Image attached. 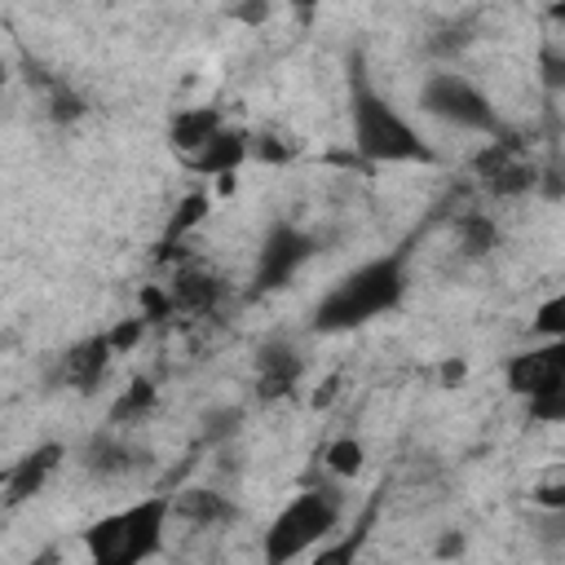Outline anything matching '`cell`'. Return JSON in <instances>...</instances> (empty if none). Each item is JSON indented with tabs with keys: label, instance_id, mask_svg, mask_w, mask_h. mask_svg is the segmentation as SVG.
<instances>
[{
	"label": "cell",
	"instance_id": "9c48e42d",
	"mask_svg": "<svg viewBox=\"0 0 565 565\" xmlns=\"http://www.w3.org/2000/svg\"><path fill=\"white\" fill-rule=\"evenodd\" d=\"M163 291H168L172 318L177 313H185V318H216L221 305L230 300V282L216 269H203V265H177Z\"/></svg>",
	"mask_w": 565,
	"mask_h": 565
},
{
	"label": "cell",
	"instance_id": "7c38bea8",
	"mask_svg": "<svg viewBox=\"0 0 565 565\" xmlns=\"http://www.w3.org/2000/svg\"><path fill=\"white\" fill-rule=\"evenodd\" d=\"M62 459H66V446H62V441H40V446H31V450L4 472L0 508H22L26 499H35V494L53 481V472L62 468Z\"/></svg>",
	"mask_w": 565,
	"mask_h": 565
},
{
	"label": "cell",
	"instance_id": "8992f818",
	"mask_svg": "<svg viewBox=\"0 0 565 565\" xmlns=\"http://www.w3.org/2000/svg\"><path fill=\"white\" fill-rule=\"evenodd\" d=\"M415 97H419V110H424L428 119L446 124V128L477 132V137H494V141L508 137L499 106H494L490 93H486L472 75H463V71H433V75H424V84H419Z\"/></svg>",
	"mask_w": 565,
	"mask_h": 565
},
{
	"label": "cell",
	"instance_id": "7a4b0ae2",
	"mask_svg": "<svg viewBox=\"0 0 565 565\" xmlns=\"http://www.w3.org/2000/svg\"><path fill=\"white\" fill-rule=\"evenodd\" d=\"M344 110H349V146L362 163H424L437 168L441 154L433 141H424V132L393 106V97H384L366 71L362 49L349 53L344 62Z\"/></svg>",
	"mask_w": 565,
	"mask_h": 565
},
{
	"label": "cell",
	"instance_id": "484cf974",
	"mask_svg": "<svg viewBox=\"0 0 565 565\" xmlns=\"http://www.w3.org/2000/svg\"><path fill=\"white\" fill-rule=\"evenodd\" d=\"M4 88H9V66L0 62V97H4Z\"/></svg>",
	"mask_w": 565,
	"mask_h": 565
},
{
	"label": "cell",
	"instance_id": "3957f363",
	"mask_svg": "<svg viewBox=\"0 0 565 565\" xmlns=\"http://www.w3.org/2000/svg\"><path fill=\"white\" fill-rule=\"evenodd\" d=\"M168 521H172V499L141 494L88 521L79 543L88 552V565H150L168 543Z\"/></svg>",
	"mask_w": 565,
	"mask_h": 565
},
{
	"label": "cell",
	"instance_id": "5bb4252c",
	"mask_svg": "<svg viewBox=\"0 0 565 565\" xmlns=\"http://www.w3.org/2000/svg\"><path fill=\"white\" fill-rule=\"evenodd\" d=\"M172 499V516L177 521H190V525H203V530H221L230 521H238V503L212 486H185Z\"/></svg>",
	"mask_w": 565,
	"mask_h": 565
},
{
	"label": "cell",
	"instance_id": "ba28073f",
	"mask_svg": "<svg viewBox=\"0 0 565 565\" xmlns=\"http://www.w3.org/2000/svg\"><path fill=\"white\" fill-rule=\"evenodd\" d=\"M472 168H477V185H481L490 199H521V194H530V190L539 185V168L512 146V137L490 141V146L472 159Z\"/></svg>",
	"mask_w": 565,
	"mask_h": 565
},
{
	"label": "cell",
	"instance_id": "44dd1931",
	"mask_svg": "<svg viewBox=\"0 0 565 565\" xmlns=\"http://www.w3.org/2000/svg\"><path fill=\"white\" fill-rule=\"evenodd\" d=\"M322 463H327V472H331V477L349 481V477H358V472H362V463H366V450H362V441H358V437H335V441L327 446Z\"/></svg>",
	"mask_w": 565,
	"mask_h": 565
},
{
	"label": "cell",
	"instance_id": "d4e9b609",
	"mask_svg": "<svg viewBox=\"0 0 565 565\" xmlns=\"http://www.w3.org/2000/svg\"><path fill=\"white\" fill-rule=\"evenodd\" d=\"M455 552H463V534H450V539L441 543V556H455Z\"/></svg>",
	"mask_w": 565,
	"mask_h": 565
},
{
	"label": "cell",
	"instance_id": "4fadbf2b",
	"mask_svg": "<svg viewBox=\"0 0 565 565\" xmlns=\"http://www.w3.org/2000/svg\"><path fill=\"white\" fill-rule=\"evenodd\" d=\"M252 159V128H234L225 124L212 141H203L194 154H185L181 163L199 177H234L243 163Z\"/></svg>",
	"mask_w": 565,
	"mask_h": 565
},
{
	"label": "cell",
	"instance_id": "30bf717a",
	"mask_svg": "<svg viewBox=\"0 0 565 565\" xmlns=\"http://www.w3.org/2000/svg\"><path fill=\"white\" fill-rule=\"evenodd\" d=\"M110 362H115V349H110L106 331H93V335H84L71 349L57 353L53 384L75 388V393H97L106 384V375H110Z\"/></svg>",
	"mask_w": 565,
	"mask_h": 565
},
{
	"label": "cell",
	"instance_id": "8fae6325",
	"mask_svg": "<svg viewBox=\"0 0 565 565\" xmlns=\"http://www.w3.org/2000/svg\"><path fill=\"white\" fill-rule=\"evenodd\" d=\"M146 450L137 441H128V433H115V428H97L88 437V446L79 450V468L93 477V481H124L132 472L146 468Z\"/></svg>",
	"mask_w": 565,
	"mask_h": 565
},
{
	"label": "cell",
	"instance_id": "603a6c76",
	"mask_svg": "<svg viewBox=\"0 0 565 565\" xmlns=\"http://www.w3.org/2000/svg\"><path fill=\"white\" fill-rule=\"evenodd\" d=\"M146 318L137 313V318H124V322H115V327H106V340H110V349H115V358L119 353H132L141 340H146Z\"/></svg>",
	"mask_w": 565,
	"mask_h": 565
},
{
	"label": "cell",
	"instance_id": "2e32d148",
	"mask_svg": "<svg viewBox=\"0 0 565 565\" xmlns=\"http://www.w3.org/2000/svg\"><path fill=\"white\" fill-rule=\"evenodd\" d=\"M221 128H225V115L216 106H185V110H177L168 119V146L177 150V159H185L203 141H212Z\"/></svg>",
	"mask_w": 565,
	"mask_h": 565
},
{
	"label": "cell",
	"instance_id": "6da1fadb",
	"mask_svg": "<svg viewBox=\"0 0 565 565\" xmlns=\"http://www.w3.org/2000/svg\"><path fill=\"white\" fill-rule=\"evenodd\" d=\"M411 238L388 247V252H375L366 256L362 265H353L344 278H335L318 305L309 309V331L318 335H344V331H358L375 318H388L402 309L406 291H411Z\"/></svg>",
	"mask_w": 565,
	"mask_h": 565
},
{
	"label": "cell",
	"instance_id": "52a82bcc",
	"mask_svg": "<svg viewBox=\"0 0 565 565\" xmlns=\"http://www.w3.org/2000/svg\"><path fill=\"white\" fill-rule=\"evenodd\" d=\"M322 252V238L296 221H274L256 247V265H252V296H269L282 291L313 256Z\"/></svg>",
	"mask_w": 565,
	"mask_h": 565
},
{
	"label": "cell",
	"instance_id": "9a60e30c",
	"mask_svg": "<svg viewBox=\"0 0 565 565\" xmlns=\"http://www.w3.org/2000/svg\"><path fill=\"white\" fill-rule=\"evenodd\" d=\"M305 375V358L291 344H269L256 358V402H278L287 397Z\"/></svg>",
	"mask_w": 565,
	"mask_h": 565
},
{
	"label": "cell",
	"instance_id": "4316f807",
	"mask_svg": "<svg viewBox=\"0 0 565 565\" xmlns=\"http://www.w3.org/2000/svg\"><path fill=\"white\" fill-rule=\"evenodd\" d=\"M31 565H35V561H31Z\"/></svg>",
	"mask_w": 565,
	"mask_h": 565
},
{
	"label": "cell",
	"instance_id": "e0dca14e",
	"mask_svg": "<svg viewBox=\"0 0 565 565\" xmlns=\"http://www.w3.org/2000/svg\"><path fill=\"white\" fill-rule=\"evenodd\" d=\"M450 234H455V252H459L463 260H486V256H494L499 243H503L499 221H494L490 212H481V207L459 212V216L450 221Z\"/></svg>",
	"mask_w": 565,
	"mask_h": 565
},
{
	"label": "cell",
	"instance_id": "ac0fdd59",
	"mask_svg": "<svg viewBox=\"0 0 565 565\" xmlns=\"http://www.w3.org/2000/svg\"><path fill=\"white\" fill-rule=\"evenodd\" d=\"M154 406H159V388H154L150 380H132L128 388L115 393V402H110V411H106V428L128 433V428L146 424V419L154 415Z\"/></svg>",
	"mask_w": 565,
	"mask_h": 565
},
{
	"label": "cell",
	"instance_id": "277c9868",
	"mask_svg": "<svg viewBox=\"0 0 565 565\" xmlns=\"http://www.w3.org/2000/svg\"><path fill=\"white\" fill-rule=\"evenodd\" d=\"M344 521V494L335 486H305L296 499H287L265 534H260V561L265 565H296L318 543H327Z\"/></svg>",
	"mask_w": 565,
	"mask_h": 565
},
{
	"label": "cell",
	"instance_id": "cb8c5ba5",
	"mask_svg": "<svg viewBox=\"0 0 565 565\" xmlns=\"http://www.w3.org/2000/svg\"><path fill=\"white\" fill-rule=\"evenodd\" d=\"M287 137L278 132H252V159H265V163H291L296 159V146H282Z\"/></svg>",
	"mask_w": 565,
	"mask_h": 565
},
{
	"label": "cell",
	"instance_id": "7402d4cb",
	"mask_svg": "<svg viewBox=\"0 0 565 565\" xmlns=\"http://www.w3.org/2000/svg\"><path fill=\"white\" fill-rule=\"evenodd\" d=\"M530 331H534L539 340H565V291H552V296L539 305Z\"/></svg>",
	"mask_w": 565,
	"mask_h": 565
},
{
	"label": "cell",
	"instance_id": "d6986e66",
	"mask_svg": "<svg viewBox=\"0 0 565 565\" xmlns=\"http://www.w3.org/2000/svg\"><path fill=\"white\" fill-rule=\"evenodd\" d=\"M366 539H371V516H362L353 530L331 534L327 543H318V547H313V556H309V565H358V561H362Z\"/></svg>",
	"mask_w": 565,
	"mask_h": 565
},
{
	"label": "cell",
	"instance_id": "5b68a950",
	"mask_svg": "<svg viewBox=\"0 0 565 565\" xmlns=\"http://www.w3.org/2000/svg\"><path fill=\"white\" fill-rule=\"evenodd\" d=\"M503 384L525 406L530 424L565 419V340H539L503 358Z\"/></svg>",
	"mask_w": 565,
	"mask_h": 565
},
{
	"label": "cell",
	"instance_id": "ffe728a7",
	"mask_svg": "<svg viewBox=\"0 0 565 565\" xmlns=\"http://www.w3.org/2000/svg\"><path fill=\"white\" fill-rule=\"evenodd\" d=\"M212 212V199L203 194V190H194V194H185L181 203H177V212H172V221H168V230H163V247L172 243V238H185L194 225H203V216Z\"/></svg>",
	"mask_w": 565,
	"mask_h": 565
}]
</instances>
